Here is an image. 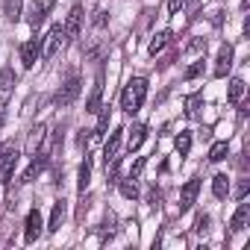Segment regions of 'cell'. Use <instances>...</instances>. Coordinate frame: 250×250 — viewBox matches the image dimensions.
Masks as SVG:
<instances>
[{
  "label": "cell",
  "mask_w": 250,
  "mask_h": 250,
  "mask_svg": "<svg viewBox=\"0 0 250 250\" xmlns=\"http://www.w3.org/2000/svg\"><path fill=\"white\" fill-rule=\"evenodd\" d=\"M145 97H147V80L136 77V80L127 83V88H124V94H121V109L127 112V115H133V112L142 109Z\"/></svg>",
  "instance_id": "1"
},
{
  "label": "cell",
  "mask_w": 250,
  "mask_h": 250,
  "mask_svg": "<svg viewBox=\"0 0 250 250\" xmlns=\"http://www.w3.org/2000/svg\"><path fill=\"white\" fill-rule=\"evenodd\" d=\"M18 162V147L12 142H0V183H9Z\"/></svg>",
  "instance_id": "2"
},
{
  "label": "cell",
  "mask_w": 250,
  "mask_h": 250,
  "mask_svg": "<svg viewBox=\"0 0 250 250\" xmlns=\"http://www.w3.org/2000/svg\"><path fill=\"white\" fill-rule=\"evenodd\" d=\"M62 42H65V27H62V24L50 27V33H47L44 42H42V56H44V59H53L56 50L62 47Z\"/></svg>",
  "instance_id": "3"
},
{
  "label": "cell",
  "mask_w": 250,
  "mask_h": 250,
  "mask_svg": "<svg viewBox=\"0 0 250 250\" xmlns=\"http://www.w3.org/2000/svg\"><path fill=\"white\" fill-rule=\"evenodd\" d=\"M197 191H200V180H197V177H191V180L183 186V191H180V212H186V209H191V206H194Z\"/></svg>",
  "instance_id": "4"
},
{
  "label": "cell",
  "mask_w": 250,
  "mask_h": 250,
  "mask_svg": "<svg viewBox=\"0 0 250 250\" xmlns=\"http://www.w3.org/2000/svg\"><path fill=\"white\" fill-rule=\"evenodd\" d=\"M39 53H42V39L24 42V44H21V62H24V68H33V65L39 62Z\"/></svg>",
  "instance_id": "5"
},
{
  "label": "cell",
  "mask_w": 250,
  "mask_h": 250,
  "mask_svg": "<svg viewBox=\"0 0 250 250\" xmlns=\"http://www.w3.org/2000/svg\"><path fill=\"white\" fill-rule=\"evenodd\" d=\"M77 94H80V77H71V80L65 83V88H59L56 103H59V106H71V103L77 100Z\"/></svg>",
  "instance_id": "6"
},
{
  "label": "cell",
  "mask_w": 250,
  "mask_h": 250,
  "mask_svg": "<svg viewBox=\"0 0 250 250\" xmlns=\"http://www.w3.org/2000/svg\"><path fill=\"white\" fill-rule=\"evenodd\" d=\"M39 232H42V212H39V209H33V212L27 215V227H24V241H27V244H33V241L39 238Z\"/></svg>",
  "instance_id": "7"
},
{
  "label": "cell",
  "mask_w": 250,
  "mask_h": 250,
  "mask_svg": "<svg viewBox=\"0 0 250 250\" xmlns=\"http://www.w3.org/2000/svg\"><path fill=\"white\" fill-rule=\"evenodd\" d=\"M80 27H83V9L74 6V9L68 12V21H65V39H68V42L77 39V36H80Z\"/></svg>",
  "instance_id": "8"
},
{
  "label": "cell",
  "mask_w": 250,
  "mask_h": 250,
  "mask_svg": "<svg viewBox=\"0 0 250 250\" xmlns=\"http://www.w3.org/2000/svg\"><path fill=\"white\" fill-rule=\"evenodd\" d=\"M229 68H232V47L229 44H221L218 59H215V77H227Z\"/></svg>",
  "instance_id": "9"
},
{
  "label": "cell",
  "mask_w": 250,
  "mask_h": 250,
  "mask_svg": "<svg viewBox=\"0 0 250 250\" xmlns=\"http://www.w3.org/2000/svg\"><path fill=\"white\" fill-rule=\"evenodd\" d=\"M121 139H124V130L109 133V142H106V147H103V159H106V165L118 159V153H121Z\"/></svg>",
  "instance_id": "10"
},
{
  "label": "cell",
  "mask_w": 250,
  "mask_h": 250,
  "mask_svg": "<svg viewBox=\"0 0 250 250\" xmlns=\"http://www.w3.org/2000/svg\"><path fill=\"white\" fill-rule=\"evenodd\" d=\"M247 221H250V203L241 197V206L235 209V215H232V221H229V227H232V232H241L244 227H247Z\"/></svg>",
  "instance_id": "11"
},
{
  "label": "cell",
  "mask_w": 250,
  "mask_h": 250,
  "mask_svg": "<svg viewBox=\"0 0 250 250\" xmlns=\"http://www.w3.org/2000/svg\"><path fill=\"white\" fill-rule=\"evenodd\" d=\"M145 139H147V127H145V124H136V127L127 133V150H130V153L139 150V147L145 145Z\"/></svg>",
  "instance_id": "12"
},
{
  "label": "cell",
  "mask_w": 250,
  "mask_h": 250,
  "mask_svg": "<svg viewBox=\"0 0 250 250\" xmlns=\"http://www.w3.org/2000/svg\"><path fill=\"white\" fill-rule=\"evenodd\" d=\"M100 100H103V77L97 74V80H94V88H91V97H88V103H85V112H88V115L100 112Z\"/></svg>",
  "instance_id": "13"
},
{
  "label": "cell",
  "mask_w": 250,
  "mask_h": 250,
  "mask_svg": "<svg viewBox=\"0 0 250 250\" xmlns=\"http://www.w3.org/2000/svg\"><path fill=\"white\" fill-rule=\"evenodd\" d=\"M65 224V200H56L53 203V212H50V224H47V232H59Z\"/></svg>",
  "instance_id": "14"
},
{
  "label": "cell",
  "mask_w": 250,
  "mask_h": 250,
  "mask_svg": "<svg viewBox=\"0 0 250 250\" xmlns=\"http://www.w3.org/2000/svg\"><path fill=\"white\" fill-rule=\"evenodd\" d=\"M168 44H171V30H159V33L153 36V42H150L147 53H150V56H156V53H162Z\"/></svg>",
  "instance_id": "15"
},
{
  "label": "cell",
  "mask_w": 250,
  "mask_h": 250,
  "mask_svg": "<svg viewBox=\"0 0 250 250\" xmlns=\"http://www.w3.org/2000/svg\"><path fill=\"white\" fill-rule=\"evenodd\" d=\"M44 21V0H33L30 9H27V24L30 27H39Z\"/></svg>",
  "instance_id": "16"
},
{
  "label": "cell",
  "mask_w": 250,
  "mask_h": 250,
  "mask_svg": "<svg viewBox=\"0 0 250 250\" xmlns=\"http://www.w3.org/2000/svg\"><path fill=\"white\" fill-rule=\"evenodd\" d=\"M44 133H47V124H36V127L30 130V142H27V150H30V153L39 150V145L44 142Z\"/></svg>",
  "instance_id": "17"
},
{
  "label": "cell",
  "mask_w": 250,
  "mask_h": 250,
  "mask_svg": "<svg viewBox=\"0 0 250 250\" xmlns=\"http://www.w3.org/2000/svg\"><path fill=\"white\" fill-rule=\"evenodd\" d=\"M212 194H215L218 200H224V197L229 194V180H227V174H215V180H212Z\"/></svg>",
  "instance_id": "18"
},
{
  "label": "cell",
  "mask_w": 250,
  "mask_h": 250,
  "mask_svg": "<svg viewBox=\"0 0 250 250\" xmlns=\"http://www.w3.org/2000/svg\"><path fill=\"white\" fill-rule=\"evenodd\" d=\"M44 165H47V156H39V159H33V165L24 171L21 183H30V180H36V174H42V171H44Z\"/></svg>",
  "instance_id": "19"
},
{
  "label": "cell",
  "mask_w": 250,
  "mask_h": 250,
  "mask_svg": "<svg viewBox=\"0 0 250 250\" xmlns=\"http://www.w3.org/2000/svg\"><path fill=\"white\" fill-rule=\"evenodd\" d=\"M118 188H121V194L127 197V200H136V197H139V186H136V180H118Z\"/></svg>",
  "instance_id": "20"
},
{
  "label": "cell",
  "mask_w": 250,
  "mask_h": 250,
  "mask_svg": "<svg viewBox=\"0 0 250 250\" xmlns=\"http://www.w3.org/2000/svg\"><path fill=\"white\" fill-rule=\"evenodd\" d=\"M88 183H91V156H85V162L80 165V191H85L88 188Z\"/></svg>",
  "instance_id": "21"
},
{
  "label": "cell",
  "mask_w": 250,
  "mask_h": 250,
  "mask_svg": "<svg viewBox=\"0 0 250 250\" xmlns=\"http://www.w3.org/2000/svg\"><path fill=\"white\" fill-rule=\"evenodd\" d=\"M227 97H229L232 103H238V100L244 97V80H238V77L229 80V91H227Z\"/></svg>",
  "instance_id": "22"
},
{
  "label": "cell",
  "mask_w": 250,
  "mask_h": 250,
  "mask_svg": "<svg viewBox=\"0 0 250 250\" xmlns=\"http://www.w3.org/2000/svg\"><path fill=\"white\" fill-rule=\"evenodd\" d=\"M3 15L9 21H18L21 18V0H3Z\"/></svg>",
  "instance_id": "23"
},
{
  "label": "cell",
  "mask_w": 250,
  "mask_h": 250,
  "mask_svg": "<svg viewBox=\"0 0 250 250\" xmlns=\"http://www.w3.org/2000/svg\"><path fill=\"white\" fill-rule=\"evenodd\" d=\"M174 147H177L180 156H188V150H191V136H188V133H180V136L174 139Z\"/></svg>",
  "instance_id": "24"
},
{
  "label": "cell",
  "mask_w": 250,
  "mask_h": 250,
  "mask_svg": "<svg viewBox=\"0 0 250 250\" xmlns=\"http://www.w3.org/2000/svg\"><path fill=\"white\" fill-rule=\"evenodd\" d=\"M227 153H229L227 142H215V145L209 147V159H212V162H221V159H227Z\"/></svg>",
  "instance_id": "25"
},
{
  "label": "cell",
  "mask_w": 250,
  "mask_h": 250,
  "mask_svg": "<svg viewBox=\"0 0 250 250\" xmlns=\"http://www.w3.org/2000/svg\"><path fill=\"white\" fill-rule=\"evenodd\" d=\"M106 127H109V106L100 112V118H97V127H94V139H103L106 136Z\"/></svg>",
  "instance_id": "26"
},
{
  "label": "cell",
  "mask_w": 250,
  "mask_h": 250,
  "mask_svg": "<svg viewBox=\"0 0 250 250\" xmlns=\"http://www.w3.org/2000/svg\"><path fill=\"white\" fill-rule=\"evenodd\" d=\"M12 85H15V71L3 68V71H0V91H9Z\"/></svg>",
  "instance_id": "27"
},
{
  "label": "cell",
  "mask_w": 250,
  "mask_h": 250,
  "mask_svg": "<svg viewBox=\"0 0 250 250\" xmlns=\"http://www.w3.org/2000/svg\"><path fill=\"white\" fill-rule=\"evenodd\" d=\"M203 74V59L200 62H194V65H188L186 68V80H194V77H200Z\"/></svg>",
  "instance_id": "28"
},
{
  "label": "cell",
  "mask_w": 250,
  "mask_h": 250,
  "mask_svg": "<svg viewBox=\"0 0 250 250\" xmlns=\"http://www.w3.org/2000/svg\"><path fill=\"white\" fill-rule=\"evenodd\" d=\"M186 106H188V109H186L188 115H197V106H200V94H191V97L186 100Z\"/></svg>",
  "instance_id": "29"
},
{
  "label": "cell",
  "mask_w": 250,
  "mask_h": 250,
  "mask_svg": "<svg viewBox=\"0 0 250 250\" xmlns=\"http://www.w3.org/2000/svg\"><path fill=\"white\" fill-rule=\"evenodd\" d=\"M186 6V0H168V15H180Z\"/></svg>",
  "instance_id": "30"
},
{
  "label": "cell",
  "mask_w": 250,
  "mask_h": 250,
  "mask_svg": "<svg viewBox=\"0 0 250 250\" xmlns=\"http://www.w3.org/2000/svg\"><path fill=\"white\" fill-rule=\"evenodd\" d=\"M188 50H191V53H200V50H206V39H194V42L188 44Z\"/></svg>",
  "instance_id": "31"
},
{
  "label": "cell",
  "mask_w": 250,
  "mask_h": 250,
  "mask_svg": "<svg viewBox=\"0 0 250 250\" xmlns=\"http://www.w3.org/2000/svg\"><path fill=\"white\" fill-rule=\"evenodd\" d=\"M145 165H147V159H139V162L133 165V171H130V180H136V177H139V174L145 171Z\"/></svg>",
  "instance_id": "32"
},
{
  "label": "cell",
  "mask_w": 250,
  "mask_h": 250,
  "mask_svg": "<svg viewBox=\"0 0 250 250\" xmlns=\"http://www.w3.org/2000/svg\"><path fill=\"white\" fill-rule=\"evenodd\" d=\"M206 227H209V215H197V221H194V229H197V232H203Z\"/></svg>",
  "instance_id": "33"
},
{
  "label": "cell",
  "mask_w": 250,
  "mask_h": 250,
  "mask_svg": "<svg viewBox=\"0 0 250 250\" xmlns=\"http://www.w3.org/2000/svg\"><path fill=\"white\" fill-rule=\"evenodd\" d=\"M235 194H238V200H241V197L247 194V180H241V183H238V188H235Z\"/></svg>",
  "instance_id": "34"
},
{
  "label": "cell",
  "mask_w": 250,
  "mask_h": 250,
  "mask_svg": "<svg viewBox=\"0 0 250 250\" xmlns=\"http://www.w3.org/2000/svg\"><path fill=\"white\" fill-rule=\"evenodd\" d=\"M3 118H6V100L0 97V127H3Z\"/></svg>",
  "instance_id": "35"
}]
</instances>
